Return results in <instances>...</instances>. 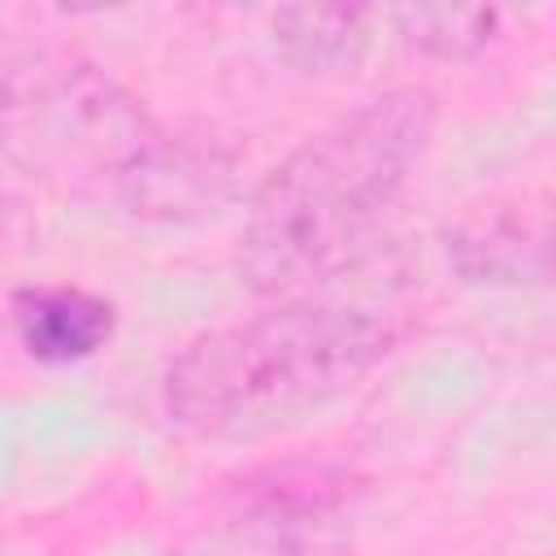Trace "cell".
Segmentation results:
<instances>
[{
  "label": "cell",
  "instance_id": "3957f363",
  "mask_svg": "<svg viewBox=\"0 0 556 556\" xmlns=\"http://www.w3.org/2000/svg\"><path fill=\"white\" fill-rule=\"evenodd\" d=\"M387 343V326L365 308L278 304L191 339L165 369V413L200 439L261 434L352 391Z\"/></svg>",
  "mask_w": 556,
  "mask_h": 556
},
{
  "label": "cell",
  "instance_id": "5b68a950",
  "mask_svg": "<svg viewBox=\"0 0 556 556\" xmlns=\"http://www.w3.org/2000/svg\"><path fill=\"white\" fill-rule=\"evenodd\" d=\"M447 256L469 282H539L547 274L543 217L526 208H486L447 235Z\"/></svg>",
  "mask_w": 556,
  "mask_h": 556
},
{
  "label": "cell",
  "instance_id": "8992f818",
  "mask_svg": "<svg viewBox=\"0 0 556 556\" xmlns=\"http://www.w3.org/2000/svg\"><path fill=\"white\" fill-rule=\"evenodd\" d=\"M274 52L300 74H348L361 65L369 48V13L330 9V4H295L269 17Z\"/></svg>",
  "mask_w": 556,
  "mask_h": 556
},
{
  "label": "cell",
  "instance_id": "52a82bcc",
  "mask_svg": "<svg viewBox=\"0 0 556 556\" xmlns=\"http://www.w3.org/2000/svg\"><path fill=\"white\" fill-rule=\"evenodd\" d=\"M391 22H395V30L404 35V43L421 48L426 56H439V61H465V56L482 52V48L495 39L500 13H495V9L413 4V9H395Z\"/></svg>",
  "mask_w": 556,
  "mask_h": 556
},
{
  "label": "cell",
  "instance_id": "7a4b0ae2",
  "mask_svg": "<svg viewBox=\"0 0 556 556\" xmlns=\"http://www.w3.org/2000/svg\"><path fill=\"white\" fill-rule=\"evenodd\" d=\"M430 130L434 96L391 87L308 135L248 204V278L261 291H291L343 269L408 187Z\"/></svg>",
  "mask_w": 556,
  "mask_h": 556
},
{
  "label": "cell",
  "instance_id": "6da1fadb",
  "mask_svg": "<svg viewBox=\"0 0 556 556\" xmlns=\"http://www.w3.org/2000/svg\"><path fill=\"white\" fill-rule=\"evenodd\" d=\"M0 152L35 182L135 222H200L235 191L226 148L161 126L100 61L0 22Z\"/></svg>",
  "mask_w": 556,
  "mask_h": 556
},
{
  "label": "cell",
  "instance_id": "277c9868",
  "mask_svg": "<svg viewBox=\"0 0 556 556\" xmlns=\"http://www.w3.org/2000/svg\"><path fill=\"white\" fill-rule=\"evenodd\" d=\"M13 326L35 361L74 365L109 343L113 304L83 287H26L13 295Z\"/></svg>",
  "mask_w": 556,
  "mask_h": 556
}]
</instances>
